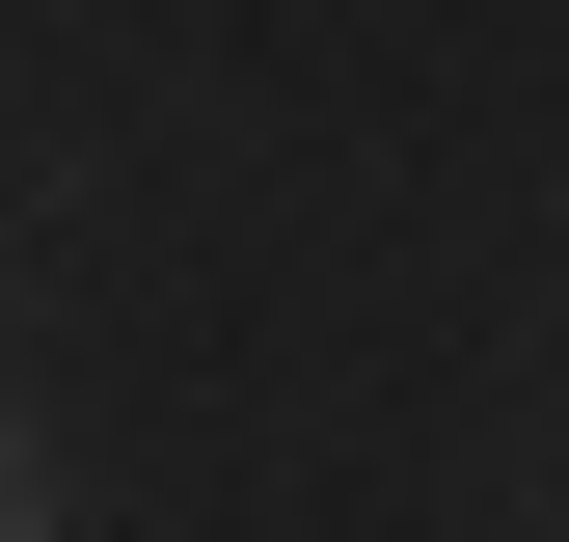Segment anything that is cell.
<instances>
[{"label": "cell", "instance_id": "6da1fadb", "mask_svg": "<svg viewBox=\"0 0 569 542\" xmlns=\"http://www.w3.org/2000/svg\"><path fill=\"white\" fill-rule=\"evenodd\" d=\"M0 542H54V489H28V461H0Z\"/></svg>", "mask_w": 569, "mask_h": 542}]
</instances>
